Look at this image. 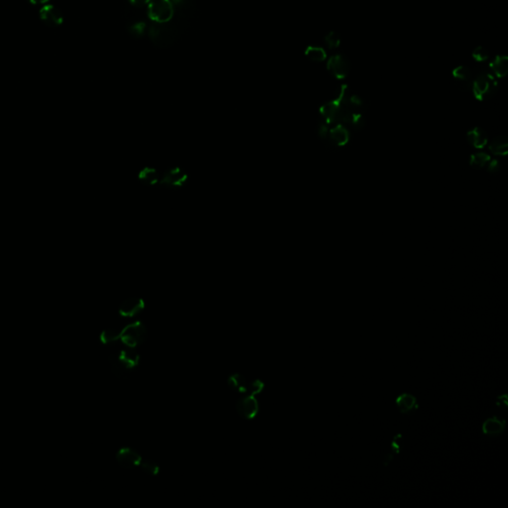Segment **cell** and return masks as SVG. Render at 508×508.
Listing matches in <instances>:
<instances>
[{"instance_id": "6da1fadb", "label": "cell", "mask_w": 508, "mask_h": 508, "mask_svg": "<svg viewBox=\"0 0 508 508\" xmlns=\"http://www.w3.org/2000/svg\"><path fill=\"white\" fill-rule=\"evenodd\" d=\"M171 20L165 23H155V25L150 28L149 35L155 45L162 48L168 47L178 39L181 31L179 18L175 22H171Z\"/></svg>"}, {"instance_id": "7a4b0ae2", "label": "cell", "mask_w": 508, "mask_h": 508, "mask_svg": "<svg viewBox=\"0 0 508 508\" xmlns=\"http://www.w3.org/2000/svg\"><path fill=\"white\" fill-rule=\"evenodd\" d=\"M472 90L474 98L483 102L494 97L498 90V83L495 76L491 73H479L473 78Z\"/></svg>"}, {"instance_id": "3957f363", "label": "cell", "mask_w": 508, "mask_h": 508, "mask_svg": "<svg viewBox=\"0 0 508 508\" xmlns=\"http://www.w3.org/2000/svg\"><path fill=\"white\" fill-rule=\"evenodd\" d=\"M319 134L323 139H326L334 146L346 145L350 141L349 129L342 123L333 124V127L321 123L319 127Z\"/></svg>"}, {"instance_id": "277c9868", "label": "cell", "mask_w": 508, "mask_h": 508, "mask_svg": "<svg viewBox=\"0 0 508 508\" xmlns=\"http://www.w3.org/2000/svg\"><path fill=\"white\" fill-rule=\"evenodd\" d=\"M175 10L172 0H153L148 7V15L155 23H165L174 16Z\"/></svg>"}, {"instance_id": "5b68a950", "label": "cell", "mask_w": 508, "mask_h": 508, "mask_svg": "<svg viewBox=\"0 0 508 508\" xmlns=\"http://www.w3.org/2000/svg\"><path fill=\"white\" fill-rule=\"evenodd\" d=\"M38 16L42 24L49 28H58L62 26L65 21L63 10L50 2L40 6Z\"/></svg>"}, {"instance_id": "8992f818", "label": "cell", "mask_w": 508, "mask_h": 508, "mask_svg": "<svg viewBox=\"0 0 508 508\" xmlns=\"http://www.w3.org/2000/svg\"><path fill=\"white\" fill-rule=\"evenodd\" d=\"M147 337V329L141 322H135L121 329L120 340L128 347L135 349L141 345Z\"/></svg>"}, {"instance_id": "52a82bcc", "label": "cell", "mask_w": 508, "mask_h": 508, "mask_svg": "<svg viewBox=\"0 0 508 508\" xmlns=\"http://www.w3.org/2000/svg\"><path fill=\"white\" fill-rule=\"evenodd\" d=\"M188 174L180 167H171L166 170L160 171V187L171 189H179L184 187L188 181Z\"/></svg>"}, {"instance_id": "ba28073f", "label": "cell", "mask_w": 508, "mask_h": 508, "mask_svg": "<svg viewBox=\"0 0 508 508\" xmlns=\"http://www.w3.org/2000/svg\"><path fill=\"white\" fill-rule=\"evenodd\" d=\"M327 70L336 79H344L350 73L351 64L347 57L337 54L327 60Z\"/></svg>"}, {"instance_id": "9c48e42d", "label": "cell", "mask_w": 508, "mask_h": 508, "mask_svg": "<svg viewBox=\"0 0 508 508\" xmlns=\"http://www.w3.org/2000/svg\"><path fill=\"white\" fill-rule=\"evenodd\" d=\"M235 409L239 416H241L244 419H252L254 418L258 411H259V404L258 400L254 397V395L247 394L244 396H241L239 399L236 401L235 404Z\"/></svg>"}, {"instance_id": "30bf717a", "label": "cell", "mask_w": 508, "mask_h": 508, "mask_svg": "<svg viewBox=\"0 0 508 508\" xmlns=\"http://www.w3.org/2000/svg\"><path fill=\"white\" fill-rule=\"evenodd\" d=\"M116 461L123 469H133L142 461L141 455L133 448L125 447L118 450L116 453Z\"/></svg>"}, {"instance_id": "8fae6325", "label": "cell", "mask_w": 508, "mask_h": 508, "mask_svg": "<svg viewBox=\"0 0 508 508\" xmlns=\"http://www.w3.org/2000/svg\"><path fill=\"white\" fill-rule=\"evenodd\" d=\"M145 303L142 298L129 297L121 302L118 308V312L122 317H135L143 311Z\"/></svg>"}, {"instance_id": "7c38bea8", "label": "cell", "mask_w": 508, "mask_h": 508, "mask_svg": "<svg viewBox=\"0 0 508 508\" xmlns=\"http://www.w3.org/2000/svg\"><path fill=\"white\" fill-rule=\"evenodd\" d=\"M137 178L143 185L149 187L159 186L160 181V171L152 166H145L141 168L138 172Z\"/></svg>"}, {"instance_id": "4fadbf2b", "label": "cell", "mask_w": 508, "mask_h": 508, "mask_svg": "<svg viewBox=\"0 0 508 508\" xmlns=\"http://www.w3.org/2000/svg\"><path fill=\"white\" fill-rule=\"evenodd\" d=\"M506 422L498 417H491L486 419L482 424V433L488 436L500 435L505 430Z\"/></svg>"}, {"instance_id": "5bb4252c", "label": "cell", "mask_w": 508, "mask_h": 508, "mask_svg": "<svg viewBox=\"0 0 508 508\" xmlns=\"http://www.w3.org/2000/svg\"><path fill=\"white\" fill-rule=\"evenodd\" d=\"M453 77L462 86V88L472 87L473 74L472 70L466 66H458L453 70Z\"/></svg>"}, {"instance_id": "9a60e30c", "label": "cell", "mask_w": 508, "mask_h": 508, "mask_svg": "<svg viewBox=\"0 0 508 508\" xmlns=\"http://www.w3.org/2000/svg\"><path fill=\"white\" fill-rule=\"evenodd\" d=\"M117 357L119 361L130 370L136 367L139 363V355L133 348L127 347V349L122 350Z\"/></svg>"}, {"instance_id": "2e32d148", "label": "cell", "mask_w": 508, "mask_h": 508, "mask_svg": "<svg viewBox=\"0 0 508 508\" xmlns=\"http://www.w3.org/2000/svg\"><path fill=\"white\" fill-rule=\"evenodd\" d=\"M490 70L492 71L493 75L496 77H504L508 72L507 56H495L494 59L489 64Z\"/></svg>"}, {"instance_id": "e0dca14e", "label": "cell", "mask_w": 508, "mask_h": 508, "mask_svg": "<svg viewBox=\"0 0 508 508\" xmlns=\"http://www.w3.org/2000/svg\"><path fill=\"white\" fill-rule=\"evenodd\" d=\"M468 140L474 148L480 149L487 144V134L480 127H474L468 132Z\"/></svg>"}, {"instance_id": "ac0fdd59", "label": "cell", "mask_w": 508, "mask_h": 508, "mask_svg": "<svg viewBox=\"0 0 508 508\" xmlns=\"http://www.w3.org/2000/svg\"><path fill=\"white\" fill-rule=\"evenodd\" d=\"M395 403L402 414H407L416 407L417 399L410 393H402L396 398Z\"/></svg>"}, {"instance_id": "d6986e66", "label": "cell", "mask_w": 508, "mask_h": 508, "mask_svg": "<svg viewBox=\"0 0 508 508\" xmlns=\"http://www.w3.org/2000/svg\"><path fill=\"white\" fill-rule=\"evenodd\" d=\"M227 385L230 389L234 390V391H237V392H240V393H244L246 392L247 390V386H248V383L245 379V377L240 374V373H234L232 375H230L227 379Z\"/></svg>"}, {"instance_id": "ffe728a7", "label": "cell", "mask_w": 508, "mask_h": 508, "mask_svg": "<svg viewBox=\"0 0 508 508\" xmlns=\"http://www.w3.org/2000/svg\"><path fill=\"white\" fill-rule=\"evenodd\" d=\"M305 56L312 62H324L327 59V52L319 46H309L305 51Z\"/></svg>"}, {"instance_id": "44dd1931", "label": "cell", "mask_w": 508, "mask_h": 508, "mask_svg": "<svg viewBox=\"0 0 508 508\" xmlns=\"http://www.w3.org/2000/svg\"><path fill=\"white\" fill-rule=\"evenodd\" d=\"M489 150L498 156H505L508 152L507 138L505 136L495 137L489 145Z\"/></svg>"}, {"instance_id": "7402d4cb", "label": "cell", "mask_w": 508, "mask_h": 508, "mask_svg": "<svg viewBox=\"0 0 508 508\" xmlns=\"http://www.w3.org/2000/svg\"><path fill=\"white\" fill-rule=\"evenodd\" d=\"M109 363L111 365L112 372L118 377L126 376L131 370L128 369L123 363H121L117 356H112L109 358Z\"/></svg>"}, {"instance_id": "603a6c76", "label": "cell", "mask_w": 508, "mask_h": 508, "mask_svg": "<svg viewBox=\"0 0 508 508\" xmlns=\"http://www.w3.org/2000/svg\"><path fill=\"white\" fill-rule=\"evenodd\" d=\"M490 160H491V158L488 154L480 152V153L472 154L471 159H470V164L474 169H480V168H483L485 165H487Z\"/></svg>"}, {"instance_id": "cb8c5ba5", "label": "cell", "mask_w": 508, "mask_h": 508, "mask_svg": "<svg viewBox=\"0 0 508 508\" xmlns=\"http://www.w3.org/2000/svg\"><path fill=\"white\" fill-rule=\"evenodd\" d=\"M121 329L115 327H109L105 329L101 334V341L104 344H111L120 338Z\"/></svg>"}, {"instance_id": "d4e9b609", "label": "cell", "mask_w": 508, "mask_h": 508, "mask_svg": "<svg viewBox=\"0 0 508 508\" xmlns=\"http://www.w3.org/2000/svg\"><path fill=\"white\" fill-rule=\"evenodd\" d=\"M139 467L143 472L149 475H157L160 471L159 466L151 460H145V461L142 460L141 463L139 464Z\"/></svg>"}, {"instance_id": "484cf974", "label": "cell", "mask_w": 508, "mask_h": 508, "mask_svg": "<svg viewBox=\"0 0 508 508\" xmlns=\"http://www.w3.org/2000/svg\"><path fill=\"white\" fill-rule=\"evenodd\" d=\"M325 43L328 49H337L342 44V40L336 32L330 31L325 36Z\"/></svg>"}, {"instance_id": "4316f807", "label": "cell", "mask_w": 508, "mask_h": 508, "mask_svg": "<svg viewBox=\"0 0 508 508\" xmlns=\"http://www.w3.org/2000/svg\"><path fill=\"white\" fill-rule=\"evenodd\" d=\"M472 58L475 62H478V63H483V62H486L489 58V54L487 52V50L481 46L479 47H476L473 52H472Z\"/></svg>"}, {"instance_id": "83f0119b", "label": "cell", "mask_w": 508, "mask_h": 508, "mask_svg": "<svg viewBox=\"0 0 508 508\" xmlns=\"http://www.w3.org/2000/svg\"><path fill=\"white\" fill-rule=\"evenodd\" d=\"M263 388H264V383L261 380L256 379V380L251 381L250 383H248L246 392H248V394H251V395H256V394L260 393L263 390Z\"/></svg>"}, {"instance_id": "f1b7e54d", "label": "cell", "mask_w": 508, "mask_h": 508, "mask_svg": "<svg viewBox=\"0 0 508 508\" xmlns=\"http://www.w3.org/2000/svg\"><path fill=\"white\" fill-rule=\"evenodd\" d=\"M145 24L144 23H136L131 26L130 32L133 36L140 37L145 32Z\"/></svg>"}, {"instance_id": "f546056e", "label": "cell", "mask_w": 508, "mask_h": 508, "mask_svg": "<svg viewBox=\"0 0 508 508\" xmlns=\"http://www.w3.org/2000/svg\"><path fill=\"white\" fill-rule=\"evenodd\" d=\"M488 171L490 173H497L500 171V163L498 160H491L488 162Z\"/></svg>"}, {"instance_id": "4dcf8cb0", "label": "cell", "mask_w": 508, "mask_h": 508, "mask_svg": "<svg viewBox=\"0 0 508 508\" xmlns=\"http://www.w3.org/2000/svg\"><path fill=\"white\" fill-rule=\"evenodd\" d=\"M25 1L31 5H34V6H42L44 4L49 3L51 0H25Z\"/></svg>"}, {"instance_id": "1f68e13d", "label": "cell", "mask_w": 508, "mask_h": 508, "mask_svg": "<svg viewBox=\"0 0 508 508\" xmlns=\"http://www.w3.org/2000/svg\"><path fill=\"white\" fill-rule=\"evenodd\" d=\"M131 3H133L134 5H144V4H147L149 3L151 0H130Z\"/></svg>"}]
</instances>
